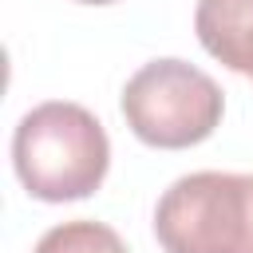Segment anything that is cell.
<instances>
[{
  "label": "cell",
  "instance_id": "277c9868",
  "mask_svg": "<svg viewBox=\"0 0 253 253\" xmlns=\"http://www.w3.org/2000/svg\"><path fill=\"white\" fill-rule=\"evenodd\" d=\"M194 32L217 63L253 79V0H198Z\"/></svg>",
  "mask_w": 253,
  "mask_h": 253
},
{
  "label": "cell",
  "instance_id": "8992f818",
  "mask_svg": "<svg viewBox=\"0 0 253 253\" xmlns=\"http://www.w3.org/2000/svg\"><path fill=\"white\" fill-rule=\"evenodd\" d=\"M75 4H115V0H75Z\"/></svg>",
  "mask_w": 253,
  "mask_h": 253
},
{
  "label": "cell",
  "instance_id": "5b68a950",
  "mask_svg": "<svg viewBox=\"0 0 253 253\" xmlns=\"http://www.w3.org/2000/svg\"><path fill=\"white\" fill-rule=\"evenodd\" d=\"M32 253H130L126 241L103 225V221H91V217H79V221H63V225H51Z\"/></svg>",
  "mask_w": 253,
  "mask_h": 253
},
{
  "label": "cell",
  "instance_id": "7a4b0ae2",
  "mask_svg": "<svg viewBox=\"0 0 253 253\" xmlns=\"http://www.w3.org/2000/svg\"><path fill=\"white\" fill-rule=\"evenodd\" d=\"M162 253H253V174L198 170L158 198Z\"/></svg>",
  "mask_w": 253,
  "mask_h": 253
},
{
  "label": "cell",
  "instance_id": "6da1fadb",
  "mask_svg": "<svg viewBox=\"0 0 253 253\" xmlns=\"http://www.w3.org/2000/svg\"><path fill=\"white\" fill-rule=\"evenodd\" d=\"M12 166L20 186L36 202L91 198L111 166V142L103 123L79 103H40L12 134Z\"/></svg>",
  "mask_w": 253,
  "mask_h": 253
},
{
  "label": "cell",
  "instance_id": "3957f363",
  "mask_svg": "<svg viewBox=\"0 0 253 253\" xmlns=\"http://www.w3.org/2000/svg\"><path fill=\"white\" fill-rule=\"evenodd\" d=\"M221 87L186 59H150L123 87V119L130 134L158 150L206 142L221 123Z\"/></svg>",
  "mask_w": 253,
  "mask_h": 253
}]
</instances>
